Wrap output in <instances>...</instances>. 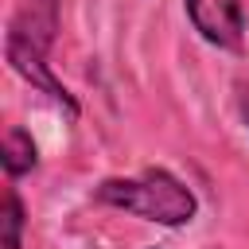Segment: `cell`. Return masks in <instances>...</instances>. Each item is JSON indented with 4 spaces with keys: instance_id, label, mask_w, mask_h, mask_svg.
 <instances>
[{
    "instance_id": "cell-1",
    "label": "cell",
    "mask_w": 249,
    "mask_h": 249,
    "mask_svg": "<svg viewBox=\"0 0 249 249\" xmlns=\"http://www.w3.org/2000/svg\"><path fill=\"white\" fill-rule=\"evenodd\" d=\"M58 0H19V8L8 19L4 35V58L8 66L39 93H47L54 105L66 109V117H78L82 105L78 97L54 78L51 70V47L58 39Z\"/></svg>"
},
{
    "instance_id": "cell-4",
    "label": "cell",
    "mask_w": 249,
    "mask_h": 249,
    "mask_svg": "<svg viewBox=\"0 0 249 249\" xmlns=\"http://www.w3.org/2000/svg\"><path fill=\"white\" fill-rule=\"evenodd\" d=\"M0 163H4L8 179H19V175H27V171H35V167H39V148H35V140H31V132H27V128L12 124V128L4 132Z\"/></svg>"
},
{
    "instance_id": "cell-2",
    "label": "cell",
    "mask_w": 249,
    "mask_h": 249,
    "mask_svg": "<svg viewBox=\"0 0 249 249\" xmlns=\"http://www.w3.org/2000/svg\"><path fill=\"white\" fill-rule=\"evenodd\" d=\"M93 202L136 214L156 226H187L198 214L195 191L167 167H144L136 175H113L93 187Z\"/></svg>"
},
{
    "instance_id": "cell-3",
    "label": "cell",
    "mask_w": 249,
    "mask_h": 249,
    "mask_svg": "<svg viewBox=\"0 0 249 249\" xmlns=\"http://www.w3.org/2000/svg\"><path fill=\"white\" fill-rule=\"evenodd\" d=\"M191 27L218 51L241 54L245 47V8L241 0H183Z\"/></svg>"
},
{
    "instance_id": "cell-5",
    "label": "cell",
    "mask_w": 249,
    "mask_h": 249,
    "mask_svg": "<svg viewBox=\"0 0 249 249\" xmlns=\"http://www.w3.org/2000/svg\"><path fill=\"white\" fill-rule=\"evenodd\" d=\"M23 226H27L23 198L16 187H8L0 202V249H23Z\"/></svg>"
},
{
    "instance_id": "cell-6",
    "label": "cell",
    "mask_w": 249,
    "mask_h": 249,
    "mask_svg": "<svg viewBox=\"0 0 249 249\" xmlns=\"http://www.w3.org/2000/svg\"><path fill=\"white\" fill-rule=\"evenodd\" d=\"M233 101H237V113L249 128V82H233Z\"/></svg>"
}]
</instances>
